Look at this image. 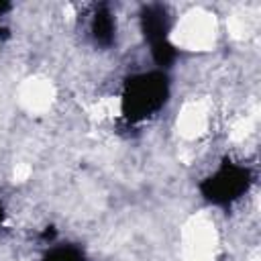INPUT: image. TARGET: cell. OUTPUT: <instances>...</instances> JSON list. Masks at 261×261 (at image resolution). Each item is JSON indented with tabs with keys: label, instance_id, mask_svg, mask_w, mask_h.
Instances as JSON below:
<instances>
[{
	"label": "cell",
	"instance_id": "6da1fadb",
	"mask_svg": "<svg viewBox=\"0 0 261 261\" xmlns=\"http://www.w3.org/2000/svg\"><path fill=\"white\" fill-rule=\"evenodd\" d=\"M169 100V77L163 69L141 71L124 80L120 108L130 122L157 114Z\"/></svg>",
	"mask_w": 261,
	"mask_h": 261
},
{
	"label": "cell",
	"instance_id": "7a4b0ae2",
	"mask_svg": "<svg viewBox=\"0 0 261 261\" xmlns=\"http://www.w3.org/2000/svg\"><path fill=\"white\" fill-rule=\"evenodd\" d=\"M251 184L253 173L249 167L234 161H222L216 171L200 181L198 190L206 202L214 206H230L249 192Z\"/></svg>",
	"mask_w": 261,
	"mask_h": 261
},
{
	"label": "cell",
	"instance_id": "3957f363",
	"mask_svg": "<svg viewBox=\"0 0 261 261\" xmlns=\"http://www.w3.org/2000/svg\"><path fill=\"white\" fill-rule=\"evenodd\" d=\"M139 20H141L143 37H145V41H149L151 47L169 41L167 33L171 29V18H169V12H167V8L163 4H147V6H143L141 14H139Z\"/></svg>",
	"mask_w": 261,
	"mask_h": 261
},
{
	"label": "cell",
	"instance_id": "277c9868",
	"mask_svg": "<svg viewBox=\"0 0 261 261\" xmlns=\"http://www.w3.org/2000/svg\"><path fill=\"white\" fill-rule=\"evenodd\" d=\"M90 35L96 45L110 47L116 37V22L108 6H98L90 20Z\"/></svg>",
	"mask_w": 261,
	"mask_h": 261
},
{
	"label": "cell",
	"instance_id": "5b68a950",
	"mask_svg": "<svg viewBox=\"0 0 261 261\" xmlns=\"http://www.w3.org/2000/svg\"><path fill=\"white\" fill-rule=\"evenodd\" d=\"M43 261H86V255L73 245H57L43 255Z\"/></svg>",
	"mask_w": 261,
	"mask_h": 261
},
{
	"label": "cell",
	"instance_id": "8992f818",
	"mask_svg": "<svg viewBox=\"0 0 261 261\" xmlns=\"http://www.w3.org/2000/svg\"><path fill=\"white\" fill-rule=\"evenodd\" d=\"M151 57H153V61L163 69V67H169V65L175 61L177 51H175V47L171 45V41H165V43H159V45L151 47Z\"/></svg>",
	"mask_w": 261,
	"mask_h": 261
},
{
	"label": "cell",
	"instance_id": "52a82bcc",
	"mask_svg": "<svg viewBox=\"0 0 261 261\" xmlns=\"http://www.w3.org/2000/svg\"><path fill=\"white\" fill-rule=\"evenodd\" d=\"M10 10V4H6V2H0V37H4L6 33H8V29L2 24V16H4V12H8Z\"/></svg>",
	"mask_w": 261,
	"mask_h": 261
},
{
	"label": "cell",
	"instance_id": "ba28073f",
	"mask_svg": "<svg viewBox=\"0 0 261 261\" xmlns=\"http://www.w3.org/2000/svg\"><path fill=\"white\" fill-rule=\"evenodd\" d=\"M55 234H57V232H55V228H53V226H47V228L41 232V239H43V241H53V239H55Z\"/></svg>",
	"mask_w": 261,
	"mask_h": 261
},
{
	"label": "cell",
	"instance_id": "9c48e42d",
	"mask_svg": "<svg viewBox=\"0 0 261 261\" xmlns=\"http://www.w3.org/2000/svg\"><path fill=\"white\" fill-rule=\"evenodd\" d=\"M2 222H4V206L0 204V226H2Z\"/></svg>",
	"mask_w": 261,
	"mask_h": 261
}]
</instances>
